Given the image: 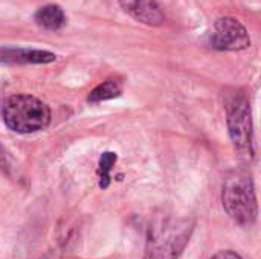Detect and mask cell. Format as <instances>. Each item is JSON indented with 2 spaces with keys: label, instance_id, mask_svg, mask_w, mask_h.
Here are the masks:
<instances>
[{
  "label": "cell",
  "instance_id": "1",
  "mask_svg": "<svg viewBox=\"0 0 261 259\" xmlns=\"http://www.w3.org/2000/svg\"><path fill=\"white\" fill-rule=\"evenodd\" d=\"M190 217L161 215L148 227L144 259H177L194 231Z\"/></svg>",
  "mask_w": 261,
  "mask_h": 259
},
{
  "label": "cell",
  "instance_id": "2",
  "mask_svg": "<svg viewBox=\"0 0 261 259\" xmlns=\"http://www.w3.org/2000/svg\"><path fill=\"white\" fill-rule=\"evenodd\" d=\"M225 110L229 136L239 159L251 163L255 154L254 150V130L251 102L246 93L240 89H228L225 93Z\"/></svg>",
  "mask_w": 261,
  "mask_h": 259
},
{
  "label": "cell",
  "instance_id": "3",
  "mask_svg": "<svg viewBox=\"0 0 261 259\" xmlns=\"http://www.w3.org/2000/svg\"><path fill=\"white\" fill-rule=\"evenodd\" d=\"M222 203L226 214L240 226L251 227L257 221L258 206L252 176L243 169L232 171L223 183Z\"/></svg>",
  "mask_w": 261,
  "mask_h": 259
},
{
  "label": "cell",
  "instance_id": "4",
  "mask_svg": "<svg viewBox=\"0 0 261 259\" xmlns=\"http://www.w3.org/2000/svg\"><path fill=\"white\" fill-rule=\"evenodd\" d=\"M2 118L11 131L29 134L44 130L52 113L46 102L32 95H12L2 107Z\"/></svg>",
  "mask_w": 261,
  "mask_h": 259
},
{
  "label": "cell",
  "instance_id": "5",
  "mask_svg": "<svg viewBox=\"0 0 261 259\" xmlns=\"http://www.w3.org/2000/svg\"><path fill=\"white\" fill-rule=\"evenodd\" d=\"M211 46L219 50H243L251 46L246 27L234 17H222L214 23Z\"/></svg>",
  "mask_w": 261,
  "mask_h": 259
},
{
  "label": "cell",
  "instance_id": "6",
  "mask_svg": "<svg viewBox=\"0 0 261 259\" xmlns=\"http://www.w3.org/2000/svg\"><path fill=\"white\" fill-rule=\"evenodd\" d=\"M122 9L136 21L147 26H161L165 21V14L156 0H118Z\"/></svg>",
  "mask_w": 261,
  "mask_h": 259
},
{
  "label": "cell",
  "instance_id": "7",
  "mask_svg": "<svg viewBox=\"0 0 261 259\" xmlns=\"http://www.w3.org/2000/svg\"><path fill=\"white\" fill-rule=\"evenodd\" d=\"M0 61L21 63V64H47L55 61V55L47 50L35 49H8L0 52Z\"/></svg>",
  "mask_w": 261,
  "mask_h": 259
},
{
  "label": "cell",
  "instance_id": "8",
  "mask_svg": "<svg viewBox=\"0 0 261 259\" xmlns=\"http://www.w3.org/2000/svg\"><path fill=\"white\" fill-rule=\"evenodd\" d=\"M34 20L46 31H58L66 23V15L58 5H46L37 9Z\"/></svg>",
  "mask_w": 261,
  "mask_h": 259
},
{
  "label": "cell",
  "instance_id": "9",
  "mask_svg": "<svg viewBox=\"0 0 261 259\" xmlns=\"http://www.w3.org/2000/svg\"><path fill=\"white\" fill-rule=\"evenodd\" d=\"M121 93H122V82L119 79H107L89 93L87 101L90 104H98L102 101L118 98Z\"/></svg>",
  "mask_w": 261,
  "mask_h": 259
},
{
  "label": "cell",
  "instance_id": "10",
  "mask_svg": "<svg viewBox=\"0 0 261 259\" xmlns=\"http://www.w3.org/2000/svg\"><path fill=\"white\" fill-rule=\"evenodd\" d=\"M116 153L106 151L99 157V166H98V174H99V188L107 189L110 186V171L113 165L116 163Z\"/></svg>",
  "mask_w": 261,
  "mask_h": 259
},
{
  "label": "cell",
  "instance_id": "11",
  "mask_svg": "<svg viewBox=\"0 0 261 259\" xmlns=\"http://www.w3.org/2000/svg\"><path fill=\"white\" fill-rule=\"evenodd\" d=\"M211 259H243L239 253H236L234 250H220L217 252Z\"/></svg>",
  "mask_w": 261,
  "mask_h": 259
},
{
  "label": "cell",
  "instance_id": "12",
  "mask_svg": "<svg viewBox=\"0 0 261 259\" xmlns=\"http://www.w3.org/2000/svg\"><path fill=\"white\" fill-rule=\"evenodd\" d=\"M6 153L3 151V148L0 147V168L6 172V174H9V163H8V160H6V156H5Z\"/></svg>",
  "mask_w": 261,
  "mask_h": 259
},
{
  "label": "cell",
  "instance_id": "13",
  "mask_svg": "<svg viewBox=\"0 0 261 259\" xmlns=\"http://www.w3.org/2000/svg\"><path fill=\"white\" fill-rule=\"evenodd\" d=\"M40 259H61L60 258V253L57 250H49L47 253H44Z\"/></svg>",
  "mask_w": 261,
  "mask_h": 259
}]
</instances>
